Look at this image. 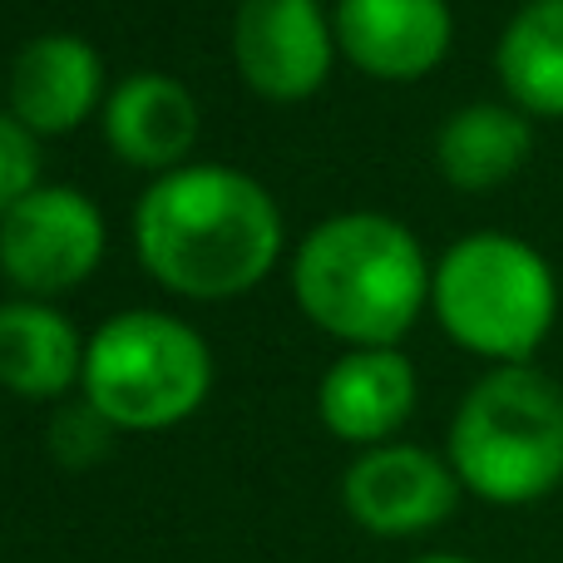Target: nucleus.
Returning a JSON list of instances; mask_svg holds the SVG:
<instances>
[{"label": "nucleus", "instance_id": "1", "mask_svg": "<svg viewBox=\"0 0 563 563\" xmlns=\"http://www.w3.org/2000/svg\"><path fill=\"white\" fill-rule=\"evenodd\" d=\"M144 267L178 297H238L282 253V213L257 178L223 164L164 174L134 208Z\"/></svg>", "mask_w": 563, "mask_h": 563}, {"label": "nucleus", "instance_id": "2", "mask_svg": "<svg viewBox=\"0 0 563 563\" xmlns=\"http://www.w3.org/2000/svg\"><path fill=\"white\" fill-rule=\"evenodd\" d=\"M426 253L386 213H346L311 228L291 263V291L321 331L390 346L426 307Z\"/></svg>", "mask_w": 563, "mask_h": 563}, {"label": "nucleus", "instance_id": "3", "mask_svg": "<svg viewBox=\"0 0 563 563\" xmlns=\"http://www.w3.org/2000/svg\"><path fill=\"white\" fill-rule=\"evenodd\" d=\"M450 470L489 505H534L563 485V386L534 366H499L460 400Z\"/></svg>", "mask_w": 563, "mask_h": 563}, {"label": "nucleus", "instance_id": "4", "mask_svg": "<svg viewBox=\"0 0 563 563\" xmlns=\"http://www.w3.org/2000/svg\"><path fill=\"white\" fill-rule=\"evenodd\" d=\"M435 317L465 351L505 366H529L559 311V282L529 243L475 233L440 257L430 277Z\"/></svg>", "mask_w": 563, "mask_h": 563}, {"label": "nucleus", "instance_id": "5", "mask_svg": "<svg viewBox=\"0 0 563 563\" xmlns=\"http://www.w3.org/2000/svg\"><path fill=\"white\" fill-rule=\"evenodd\" d=\"M85 396L114 430H168L208 396L213 361L188 321L119 311L85 346Z\"/></svg>", "mask_w": 563, "mask_h": 563}, {"label": "nucleus", "instance_id": "6", "mask_svg": "<svg viewBox=\"0 0 563 563\" xmlns=\"http://www.w3.org/2000/svg\"><path fill=\"white\" fill-rule=\"evenodd\" d=\"M104 253V218L79 188H35L0 218V267L30 297L79 287Z\"/></svg>", "mask_w": 563, "mask_h": 563}, {"label": "nucleus", "instance_id": "7", "mask_svg": "<svg viewBox=\"0 0 563 563\" xmlns=\"http://www.w3.org/2000/svg\"><path fill=\"white\" fill-rule=\"evenodd\" d=\"M233 55L263 99H307L331 69V30L317 0H243Z\"/></svg>", "mask_w": 563, "mask_h": 563}, {"label": "nucleus", "instance_id": "8", "mask_svg": "<svg viewBox=\"0 0 563 563\" xmlns=\"http://www.w3.org/2000/svg\"><path fill=\"white\" fill-rule=\"evenodd\" d=\"M346 509L371 534H426L455 515L460 475L416 445H380L346 470Z\"/></svg>", "mask_w": 563, "mask_h": 563}, {"label": "nucleus", "instance_id": "9", "mask_svg": "<svg viewBox=\"0 0 563 563\" xmlns=\"http://www.w3.org/2000/svg\"><path fill=\"white\" fill-rule=\"evenodd\" d=\"M336 40L371 79H420L450 49L445 0H341Z\"/></svg>", "mask_w": 563, "mask_h": 563}, {"label": "nucleus", "instance_id": "10", "mask_svg": "<svg viewBox=\"0 0 563 563\" xmlns=\"http://www.w3.org/2000/svg\"><path fill=\"white\" fill-rule=\"evenodd\" d=\"M104 65L79 35H40L10 65V109L30 134H65L99 104Z\"/></svg>", "mask_w": 563, "mask_h": 563}, {"label": "nucleus", "instance_id": "11", "mask_svg": "<svg viewBox=\"0 0 563 563\" xmlns=\"http://www.w3.org/2000/svg\"><path fill=\"white\" fill-rule=\"evenodd\" d=\"M416 410V371L390 346L346 351L321 380V420L331 435L371 445L406 426Z\"/></svg>", "mask_w": 563, "mask_h": 563}, {"label": "nucleus", "instance_id": "12", "mask_svg": "<svg viewBox=\"0 0 563 563\" xmlns=\"http://www.w3.org/2000/svg\"><path fill=\"white\" fill-rule=\"evenodd\" d=\"M104 139L134 168H174L198 139V104L168 75H129L104 104Z\"/></svg>", "mask_w": 563, "mask_h": 563}, {"label": "nucleus", "instance_id": "13", "mask_svg": "<svg viewBox=\"0 0 563 563\" xmlns=\"http://www.w3.org/2000/svg\"><path fill=\"white\" fill-rule=\"evenodd\" d=\"M79 371H85V346L75 321L40 301L0 307V386L25 400H49L65 396Z\"/></svg>", "mask_w": 563, "mask_h": 563}, {"label": "nucleus", "instance_id": "14", "mask_svg": "<svg viewBox=\"0 0 563 563\" xmlns=\"http://www.w3.org/2000/svg\"><path fill=\"white\" fill-rule=\"evenodd\" d=\"M529 144H534V134H529L525 114L505 104H470L445 119L435 139V158L440 174L455 188L485 194V188H499L525 168Z\"/></svg>", "mask_w": 563, "mask_h": 563}, {"label": "nucleus", "instance_id": "15", "mask_svg": "<svg viewBox=\"0 0 563 563\" xmlns=\"http://www.w3.org/2000/svg\"><path fill=\"white\" fill-rule=\"evenodd\" d=\"M495 65L519 109L563 119V0H529L509 20Z\"/></svg>", "mask_w": 563, "mask_h": 563}, {"label": "nucleus", "instance_id": "16", "mask_svg": "<svg viewBox=\"0 0 563 563\" xmlns=\"http://www.w3.org/2000/svg\"><path fill=\"white\" fill-rule=\"evenodd\" d=\"M35 174H40V154L35 139L20 119L0 114V218L20 203V198L35 194Z\"/></svg>", "mask_w": 563, "mask_h": 563}, {"label": "nucleus", "instance_id": "17", "mask_svg": "<svg viewBox=\"0 0 563 563\" xmlns=\"http://www.w3.org/2000/svg\"><path fill=\"white\" fill-rule=\"evenodd\" d=\"M109 420L99 416L95 406H69V410H59L55 416V430H49V440H55V455L65 460V465H89V460H99L104 455V445H109Z\"/></svg>", "mask_w": 563, "mask_h": 563}, {"label": "nucleus", "instance_id": "18", "mask_svg": "<svg viewBox=\"0 0 563 563\" xmlns=\"http://www.w3.org/2000/svg\"><path fill=\"white\" fill-rule=\"evenodd\" d=\"M420 563H470V559H460V554H430V559H420Z\"/></svg>", "mask_w": 563, "mask_h": 563}]
</instances>
